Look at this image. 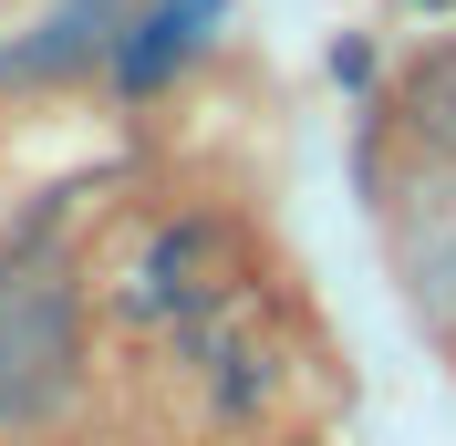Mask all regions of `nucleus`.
Wrapping results in <instances>:
<instances>
[{"mask_svg":"<svg viewBox=\"0 0 456 446\" xmlns=\"http://www.w3.org/2000/svg\"><path fill=\"white\" fill-rule=\"evenodd\" d=\"M395 125L415 145H436V156H456V42H436V53L395 84Z\"/></svg>","mask_w":456,"mask_h":446,"instance_id":"20e7f679","label":"nucleus"},{"mask_svg":"<svg viewBox=\"0 0 456 446\" xmlns=\"http://www.w3.org/2000/svg\"><path fill=\"white\" fill-rule=\"evenodd\" d=\"M84 374V291L53 250V219H31L0 250V425H42Z\"/></svg>","mask_w":456,"mask_h":446,"instance_id":"f257e3e1","label":"nucleus"},{"mask_svg":"<svg viewBox=\"0 0 456 446\" xmlns=\"http://www.w3.org/2000/svg\"><path fill=\"white\" fill-rule=\"evenodd\" d=\"M208 21H218V0H156V11H145V21L135 31H125V53H114V73H125V84H167V73H176V62H187V53H198V31Z\"/></svg>","mask_w":456,"mask_h":446,"instance_id":"7ed1b4c3","label":"nucleus"},{"mask_svg":"<svg viewBox=\"0 0 456 446\" xmlns=\"http://www.w3.org/2000/svg\"><path fill=\"white\" fill-rule=\"evenodd\" d=\"M373 228H384V260H395L415 322L456 343V156L415 145L395 167H373Z\"/></svg>","mask_w":456,"mask_h":446,"instance_id":"f03ea898","label":"nucleus"}]
</instances>
